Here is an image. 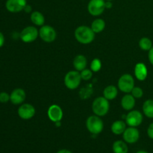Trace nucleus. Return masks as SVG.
Masks as SVG:
<instances>
[{"mask_svg": "<svg viewBox=\"0 0 153 153\" xmlns=\"http://www.w3.org/2000/svg\"><path fill=\"white\" fill-rule=\"evenodd\" d=\"M48 117L54 123H58L63 118V111L58 105H52L47 111Z\"/></svg>", "mask_w": 153, "mask_h": 153, "instance_id": "obj_13", "label": "nucleus"}, {"mask_svg": "<svg viewBox=\"0 0 153 153\" xmlns=\"http://www.w3.org/2000/svg\"><path fill=\"white\" fill-rule=\"evenodd\" d=\"M23 10H25L26 13H30V12H31V10H31V5H29V4H26Z\"/></svg>", "mask_w": 153, "mask_h": 153, "instance_id": "obj_32", "label": "nucleus"}, {"mask_svg": "<svg viewBox=\"0 0 153 153\" xmlns=\"http://www.w3.org/2000/svg\"><path fill=\"white\" fill-rule=\"evenodd\" d=\"M113 152L114 153H128V149L126 143L123 140H117L114 143Z\"/></svg>", "mask_w": 153, "mask_h": 153, "instance_id": "obj_22", "label": "nucleus"}, {"mask_svg": "<svg viewBox=\"0 0 153 153\" xmlns=\"http://www.w3.org/2000/svg\"><path fill=\"white\" fill-rule=\"evenodd\" d=\"M31 21L33 24L37 26H43L45 22V18L43 13L39 11H33L31 13V16H30Z\"/></svg>", "mask_w": 153, "mask_h": 153, "instance_id": "obj_20", "label": "nucleus"}, {"mask_svg": "<svg viewBox=\"0 0 153 153\" xmlns=\"http://www.w3.org/2000/svg\"><path fill=\"white\" fill-rule=\"evenodd\" d=\"M25 92L22 88H16L10 94V101L13 105H20L25 101Z\"/></svg>", "mask_w": 153, "mask_h": 153, "instance_id": "obj_14", "label": "nucleus"}, {"mask_svg": "<svg viewBox=\"0 0 153 153\" xmlns=\"http://www.w3.org/2000/svg\"><path fill=\"white\" fill-rule=\"evenodd\" d=\"M147 134L150 139L153 140V123L149 126L147 128Z\"/></svg>", "mask_w": 153, "mask_h": 153, "instance_id": "obj_29", "label": "nucleus"}, {"mask_svg": "<svg viewBox=\"0 0 153 153\" xmlns=\"http://www.w3.org/2000/svg\"><path fill=\"white\" fill-rule=\"evenodd\" d=\"M126 129V123L123 120H117L113 123L111 127V130L114 134L119 135L123 134Z\"/></svg>", "mask_w": 153, "mask_h": 153, "instance_id": "obj_18", "label": "nucleus"}, {"mask_svg": "<svg viewBox=\"0 0 153 153\" xmlns=\"http://www.w3.org/2000/svg\"><path fill=\"white\" fill-rule=\"evenodd\" d=\"M109 100L104 97H100L95 99L92 103V111L94 114L99 117H103L106 115L110 108Z\"/></svg>", "mask_w": 153, "mask_h": 153, "instance_id": "obj_2", "label": "nucleus"}, {"mask_svg": "<svg viewBox=\"0 0 153 153\" xmlns=\"http://www.w3.org/2000/svg\"><path fill=\"white\" fill-rule=\"evenodd\" d=\"M80 74L81 77L83 80L88 81L92 78L93 71L91 70H88V69H85V70L80 72Z\"/></svg>", "mask_w": 153, "mask_h": 153, "instance_id": "obj_26", "label": "nucleus"}, {"mask_svg": "<svg viewBox=\"0 0 153 153\" xmlns=\"http://www.w3.org/2000/svg\"><path fill=\"white\" fill-rule=\"evenodd\" d=\"M121 106L126 111H131L135 106V98L131 94H126L121 100Z\"/></svg>", "mask_w": 153, "mask_h": 153, "instance_id": "obj_16", "label": "nucleus"}, {"mask_svg": "<svg viewBox=\"0 0 153 153\" xmlns=\"http://www.w3.org/2000/svg\"><path fill=\"white\" fill-rule=\"evenodd\" d=\"M39 36V31L34 26H27L22 30L19 34L21 40L24 43L34 42Z\"/></svg>", "mask_w": 153, "mask_h": 153, "instance_id": "obj_6", "label": "nucleus"}, {"mask_svg": "<svg viewBox=\"0 0 153 153\" xmlns=\"http://www.w3.org/2000/svg\"><path fill=\"white\" fill-rule=\"evenodd\" d=\"M143 120V114L139 111H131L126 116V123L130 127L139 126Z\"/></svg>", "mask_w": 153, "mask_h": 153, "instance_id": "obj_9", "label": "nucleus"}, {"mask_svg": "<svg viewBox=\"0 0 153 153\" xmlns=\"http://www.w3.org/2000/svg\"><path fill=\"white\" fill-rule=\"evenodd\" d=\"M118 88L126 94H129L134 88V80L130 74H124L118 80Z\"/></svg>", "mask_w": 153, "mask_h": 153, "instance_id": "obj_5", "label": "nucleus"}, {"mask_svg": "<svg viewBox=\"0 0 153 153\" xmlns=\"http://www.w3.org/2000/svg\"><path fill=\"white\" fill-rule=\"evenodd\" d=\"M87 129L93 134H99L102 131L104 128L103 121L100 117L92 115L89 117L86 120Z\"/></svg>", "mask_w": 153, "mask_h": 153, "instance_id": "obj_3", "label": "nucleus"}, {"mask_svg": "<svg viewBox=\"0 0 153 153\" xmlns=\"http://www.w3.org/2000/svg\"><path fill=\"white\" fill-rule=\"evenodd\" d=\"M74 36L79 43L82 44H89L94 41L95 33L90 27L87 25H81L75 30Z\"/></svg>", "mask_w": 153, "mask_h": 153, "instance_id": "obj_1", "label": "nucleus"}, {"mask_svg": "<svg viewBox=\"0 0 153 153\" xmlns=\"http://www.w3.org/2000/svg\"><path fill=\"white\" fill-rule=\"evenodd\" d=\"M10 101V94L6 92L0 93V102L6 103Z\"/></svg>", "mask_w": 153, "mask_h": 153, "instance_id": "obj_28", "label": "nucleus"}, {"mask_svg": "<svg viewBox=\"0 0 153 153\" xmlns=\"http://www.w3.org/2000/svg\"><path fill=\"white\" fill-rule=\"evenodd\" d=\"M131 94L135 99H140L143 97V91L140 87H134L131 91Z\"/></svg>", "mask_w": 153, "mask_h": 153, "instance_id": "obj_27", "label": "nucleus"}, {"mask_svg": "<svg viewBox=\"0 0 153 153\" xmlns=\"http://www.w3.org/2000/svg\"><path fill=\"white\" fill-rule=\"evenodd\" d=\"M113 4H112L111 1H105V8H111Z\"/></svg>", "mask_w": 153, "mask_h": 153, "instance_id": "obj_33", "label": "nucleus"}, {"mask_svg": "<svg viewBox=\"0 0 153 153\" xmlns=\"http://www.w3.org/2000/svg\"><path fill=\"white\" fill-rule=\"evenodd\" d=\"M139 46L143 51H149L152 47V42L148 37H142L139 40Z\"/></svg>", "mask_w": 153, "mask_h": 153, "instance_id": "obj_24", "label": "nucleus"}, {"mask_svg": "<svg viewBox=\"0 0 153 153\" xmlns=\"http://www.w3.org/2000/svg\"><path fill=\"white\" fill-rule=\"evenodd\" d=\"M91 28H92L95 34L96 33H100L105 28V22L104 19H100V18L96 19L93 21Z\"/></svg>", "mask_w": 153, "mask_h": 153, "instance_id": "obj_21", "label": "nucleus"}, {"mask_svg": "<svg viewBox=\"0 0 153 153\" xmlns=\"http://www.w3.org/2000/svg\"><path fill=\"white\" fill-rule=\"evenodd\" d=\"M137 153H149V152H146V151H143V150H140V151H138Z\"/></svg>", "mask_w": 153, "mask_h": 153, "instance_id": "obj_35", "label": "nucleus"}, {"mask_svg": "<svg viewBox=\"0 0 153 153\" xmlns=\"http://www.w3.org/2000/svg\"><path fill=\"white\" fill-rule=\"evenodd\" d=\"M123 137L125 142L128 143H134L139 140L140 132L136 127H128L123 134Z\"/></svg>", "mask_w": 153, "mask_h": 153, "instance_id": "obj_12", "label": "nucleus"}, {"mask_svg": "<svg viewBox=\"0 0 153 153\" xmlns=\"http://www.w3.org/2000/svg\"><path fill=\"white\" fill-rule=\"evenodd\" d=\"M18 115L22 120H30L35 115V108L34 106L28 103L22 104L17 111Z\"/></svg>", "mask_w": 153, "mask_h": 153, "instance_id": "obj_10", "label": "nucleus"}, {"mask_svg": "<svg viewBox=\"0 0 153 153\" xmlns=\"http://www.w3.org/2000/svg\"><path fill=\"white\" fill-rule=\"evenodd\" d=\"M82 79L77 70L70 71L64 77V85L69 90H76L81 84Z\"/></svg>", "mask_w": 153, "mask_h": 153, "instance_id": "obj_4", "label": "nucleus"}, {"mask_svg": "<svg viewBox=\"0 0 153 153\" xmlns=\"http://www.w3.org/2000/svg\"><path fill=\"white\" fill-rule=\"evenodd\" d=\"M143 112L148 118H153V100H147L143 102Z\"/></svg>", "mask_w": 153, "mask_h": 153, "instance_id": "obj_23", "label": "nucleus"}, {"mask_svg": "<svg viewBox=\"0 0 153 153\" xmlns=\"http://www.w3.org/2000/svg\"><path fill=\"white\" fill-rule=\"evenodd\" d=\"M148 58H149V61L150 62V64L153 66V46L151 48L150 50L149 51V53H148Z\"/></svg>", "mask_w": 153, "mask_h": 153, "instance_id": "obj_30", "label": "nucleus"}, {"mask_svg": "<svg viewBox=\"0 0 153 153\" xmlns=\"http://www.w3.org/2000/svg\"><path fill=\"white\" fill-rule=\"evenodd\" d=\"M57 153H72L70 150L68 149H61V150L58 151Z\"/></svg>", "mask_w": 153, "mask_h": 153, "instance_id": "obj_34", "label": "nucleus"}, {"mask_svg": "<svg viewBox=\"0 0 153 153\" xmlns=\"http://www.w3.org/2000/svg\"><path fill=\"white\" fill-rule=\"evenodd\" d=\"M4 37L2 33L0 31V48L4 45Z\"/></svg>", "mask_w": 153, "mask_h": 153, "instance_id": "obj_31", "label": "nucleus"}, {"mask_svg": "<svg viewBox=\"0 0 153 153\" xmlns=\"http://www.w3.org/2000/svg\"><path fill=\"white\" fill-rule=\"evenodd\" d=\"M87 64H88V61L86 57L83 55H78L73 60V67L75 70L79 72L86 69Z\"/></svg>", "mask_w": 153, "mask_h": 153, "instance_id": "obj_17", "label": "nucleus"}, {"mask_svg": "<svg viewBox=\"0 0 153 153\" xmlns=\"http://www.w3.org/2000/svg\"><path fill=\"white\" fill-rule=\"evenodd\" d=\"M26 4V0H7L5 7L10 13H19L24 10Z\"/></svg>", "mask_w": 153, "mask_h": 153, "instance_id": "obj_11", "label": "nucleus"}, {"mask_svg": "<svg viewBox=\"0 0 153 153\" xmlns=\"http://www.w3.org/2000/svg\"><path fill=\"white\" fill-rule=\"evenodd\" d=\"M102 67V62L100 59L98 58H95V59L91 61V70H92L93 72H99L100 70Z\"/></svg>", "mask_w": 153, "mask_h": 153, "instance_id": "obj_25", "label": "nucleus"}, {"mask_svg": "<svg viewBox=\"0 0 153 153\" xmlns=\"http://www.w3.org/2000/svg\"><path fill=\"white\" fill-rule=\"evenodd\" d=\"M105 9V0H91L88 4V10L92 16H97L101 15Z\"/></svg>", "mask_w": 153, "mask_h": 153, "instance_id": "obj_8", "label": "nucleus"}, {"mask_svg": "<svg viewBox=\"0 0 153 153\" xmlns=\"http://www.w3.org/2000/svg\"><path fill=\"white\" fill-rule=\"evenodd\" d=\"M134 76L139 81H144L147 78V67L143 63H137L134 67Z\"/></svg>", "mask_w": 153, "mask_h": 153, "instance_id": "obj_15", "label": "nucleus"}, {"mask_svg": "<svg viewBox=\"0 0 153 153\" xmlns=\"http://www.w3.org/2000/svg\"><path fill=\"white\" fill-rule=\"evenodd\" d=\"M39 37L46 43L55 41L57 37L56 31L50 25H43L39 30Z\"/></svg>", "mask_w": 153, "mask_h": 153, "instance_id": "obj_7", "label": "nucleus"}, {"mask_svg": "<svg viewBox=\"0 0 153 153\" xmlns=\"http://www.w3.org/2000/svg\"><path fill=\"white\" fill-rule=\"evenodd\" d=\"M105 1H113V0H105Z\"/></svg>", "mask_w": 153, "mask_h": 153, "instance_id": "obj_36", "label": "nucleus"}, {"mask_svg": "<svg viewBox=\"0 0 153 153\" xmlns=\"http://www.w3.org/2000/svg\"><path fill=\"white\" fill-rule=\"evenodd\" d=\"M118 94V89L114 85H108L103 91V97L108 100H113Z\"/></svg>", "mask_w": 153, "mask_h": 153, "instance_id": "obj_19", "label": "nucleus"}]
</instances>
